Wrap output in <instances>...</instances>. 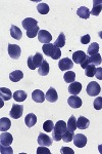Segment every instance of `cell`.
I'll list each match as a JSON object with an SVG mask.
<instances>
[{"label": "cell", "mask_w": 102, "mask_h": 154, "mask_svg": "<svg viewBox=\"0 0 102 154\" xmlns=\"http://www.w3.org/2000/svg\"><path fill=\"white\" fill-rule=\"evenodd\" d=\"M66 131H68V125H66V123L64 122L63 120L57 121L53 128V135H52L53 141H56V142L60 141Z\"/></svg>", "instance_id": "cell-1"}, {"label": "cell", "mask_w": 102, "mask_h": 154, "mask_svg": "<svg viewBox=\"0 0 102 154\" xmlns=\"http://www.w3.org/2000/svg\"><path fill=\"white\" fill-rule=\"evenodd\" d=\"M42 51H43V53L45 56L50 57V58H52L53 60L60 59V56H61L60 48H56L54 44H51V43L43 44V46H42Z\"/></svg>", "instance_id": "cell-2"}, {"label": "cell", "mask_w": 102, "mask_h": 154, "mask_svg": "<svg viewBox=\"0 0 102 154\" xmlns=\"http://www.w3.org/2000/svg\"><path fill=\"white\" fill-rule=\"evenodd\" d=\"M43 61H44L43 54H40V53H37V54H35L34 56L29 57L28 58L29 69H31V70H35V69L39 68V67L41 66V64L43 63Z\"/></svg>", "instance_id": "cell-3"}, {"label": "cell", "mask_w": 102, "mask_h": 154, "mask_svg": "<svg viewBox=\"0 0 102 154\" xmlns=\"http://www.w3.org/2000/svg\"><path fill=\"white\" fill-rule=\"evenodd\" d=\"M7 51H8L9 57L13 60L19 59V57H21V54H22V49L19 45H16V44L9 43L8 46H7Z\"/></svg>", "instance_id": "cell-4"}, {"label": "cell", "mask_w": 102, "mask_h": 154, "mask_svg": "<svg viewBox=\"0 0 102 154\" xmlns=\"http://www.w3.org/2000/svg\"><path fill=\"white\" fill-rule=\"evenodd\" d=\"M23 112H24V106L22 105V104L21 105H19V104H13L10 112H9V115L13 119H19L22 117Z\"/></svg>", "instance_id": "cell-5"}, {"label": "cell", "mask_w": 102, "mask_h": 154, "mask_svg": "<svg viewBox=\"0 0 102 154\" xmlns=\"http://www.w3.org/2000/svg\"><path fill=\"white\" fill-rule=\"evenodd\" d=\"M101 91V88L98 83L95 82V81H92L88 84L87 86V94H88L90 97H95L98 96Z\"/></svg>", "instance_id": "cell-6"}, {"label": "cell", "mask_w": 102, "mask_h": 154, "mask_svg": "<svg viewBox=\"0 0 102 154\" xmlns=\"http://www.w3.org/2000/svg\"><path fill=\"white\" fill-rule=\"evenodd\" d=\"M73 141L76 147L83 148V147H85L87 144V137L85 135H83V134H78V135L74 136Z\"/></svg>", "instance_id": "cell-7"}, {"label": "cell", "mask_w": 102, "mask_h": 154, "mask_svg": "<svg viewBox=\"0 0 102 154\" xmlns=\"http://www.w3.org/2000/svg\"><path fill=\"white\" fill-rule=\"evenodd\" d=\"M37 142H38L39 146H51L52 143H53V139H51L49 136L45 135V134H39L38 139H37Z\"/></svg>", "instance_id": "cell-8"}, {"label": "cell", "mask_w": 102, "mask_h": 154, "mask_svg": "<svg viewBox=\"0 0 102 154\" xmlns=\"http://www.w3.org/2000/svg\"><path fill=\"white\" fill-rule=\"evenodd\" d=\"M38 39L41 43L47 44L52 40V35L46 30H40L38 33Z\"/></svg>", "instance_id": "cell-9"}, {"label": "cell", "mask_w": 102, "mask_h": 154, "mask_svg": "<svg viewBox=\"0 0 102 154\" xmlns=\"http://www.w3.org/2000/svg\"><path fill=\"white\" fill-rule=\"evenodd\" d=\"M58 67H59V69H60L61 71L69 70V69H73L74 62L71 61V59H68V58L61 59L60 61L58 62Z\"/></svg>", "instance_id": "cell-10"}, {"label": "cell", "mask_w": 102, "mask_h": 154, "mask_svg": "<svg viewBox=\"0 0 102 154\" xmlns=\"http://www.w3.org/2000/svg\"><path fill=\"white\" fill-rule=\"evenodd\" d=\"M12 142H13V137H12L11 134L2 131V134L0 135V143H1V145L10 146Z\"/></svg>", "instance_id": "cell-11"}, {"label": "cell", "mask_w": 102, "mask_h": 154, "mask_svg": "<svg viewBox=\"0 0 102 154\" xmlns=\"http://www.w3.org/2000/svg\"><path fill=\"white\" fill-rule=\"evenodd\" d=\"M87 58H88V56H87L86 53H84L83 51H78L73 54V62H74V63H77V64H80V65H81Z\"/></svg>", "instance_id": "cell-12"}, {"label": "cell", "mask_w": 102, "mask_h": 154, "mask_svg": "<svg viewBox=\"0 0 102 154\" xmlns=\"http://www.w3.org/2000/svg\"><path fill=\"white\" fill-rule=\"evenodd\" d=\"M68 105L71 107V108H74V109H78L80 108V107L82 106V104H83V102H82V99L81 98H79L78 96H71L68 98Z\"/></svg>", "instance_id": "cell-13"}, {"label": "cell", "mask_w": 102, "mask_h": 154, "mask_svg": "<svg viewBox=\"0 0 102 154\" xmlns=\"http://www.w3.org/2000/svg\"><path fill=\"white\" fill-rule=\"evenodd\" d=\"M45 98H46V100L48 102H50V103H54V102H56L58 100V95H57V91H55V88H49L45 95Z\"/></svg>", "instance_id": "cell-14"}, {"label": "cell", "mask_w": 102, "mask_h": 154, "mask_svg": "<svg viewBox=\"0 0 102 154\" xmlns=\"http://www.w3.org/2000/svg\"><path fill=\"white\" fill-rule=\"evenodd\" d=\"M37 26H38V22H37V20H35L33 18H27L23 21V27L27 31L33 29Z\"/></svg>", "instance_id": "cell-15"}, {"label": "cell", "mask_w": 102, "mask_h": 154, "mask_svg": "<svg viewBox=\"0 0 102 154\" xmlns=\"http://www.w3.org/2000/svg\"><path fill=\"white\" fill-rule=\"evenodd\" d=\"M32 99H33V101H35L36 103H43L46 98L43 91H40V89H36V91H34L33 94H32Z\"/></svg>", "instance_id": "cell-16"}, {"label": "cell", "mask_w": 102, "mask_h": 154, "mask_svg": "<svg viewBox=\"0 0 102 154\" xmlns=\"http://www.w3.org/2000/svg\"><path fill=\"white\" fill-rule=\"evenodd\" d=\"M102 11V0H93V9L91 11L92 16H99Z\"/></svg>", "instance_id": "cell-17"}, {"label": "cell", "mask_w": 102, "mask_h": 154, "mask_svg": "<svg viewBox=\"0 0 102 154\" xmlns=\"http://www.w3.org/2000/svg\"><path fill=\"white\" fill-rule=\"evenodd\" d=\"M81 91H82V84L80 82H76V81H74V82L71 83L68 85L69 94H71V95H74V96H77L78 94H80Z\"/></svg>", "instance_id": "cell-18"}, {"label": "cell", "mask_w": 102, "mask_h": 154, "mask_svg": "<svg viewBox=\"0 0 102 154\" xmlns=\"http://www.w3.org/2000/svg\"><path fill=\"white\" fill-rule=\"evenodd\" d=\"M89 125H90V121L84 116H80L77 120V128L80 130H86L89 128Z\"/></svg>", "instance_id": "cell-19"}, {"label": "cell", "mask_w": 102, "mask_h": 154, "mask_svg": "<svg viewBox=\"0 0 102 154\" xmlns=\"http://www.w3.org/2000/svg\"><path fill=\"white\" fill-rule=\"evenodd\" d=\"M77 14H78L81 19L87 20V19H89V17H90L91 11H90V9H89L88 7L81 6L80 8H78V11H77Z\"/></svg>", "instance_id": "cell-20"}, {"label": "cell", "mask_w": 102, "mask_h": 154, "mask_svg": "<svg viewBox=\"0 0 102 154\" xmlns=\"http://www.w3.org/2000/svg\"><path fill=\"white\" fill-rule=\"evenodd\" d=\"M25 123L28 128H32L37 123V116L34 113H29L25 118Z\"/></svg>", "instance_id": "cell-21"}, {"label": "cell", "mask_w": 102, "mask_h": 154, "mask_svg": "<svg viewBox=\"0 0 102 154\" xmlns=\"http://www.w3.org/2000/svg\"><path fill=\"white\" fill-rule=\"evenodd\" d=\"M10 35L12 38H14L16 40H21L22 36H23V33H22L21 29H19V27L12 25L10 27Z\"/></svg>", "instance_id": "cell-22"}, {"label": "cell", "mask_w": 102, "mask_h": 154, "mask_svg": "<svg viewBox=\"0 0 102 154\" xmlns=\"http://www.w3.org/2000/svg\"><path fill=\"white\" fill-rule=\"evenodd\" d=\"M23 77H24V73L21 70H16L9 74V79H10L12 82H19L21 79H23Z\"/></svg>", "instance_id": "cell-23"}, {"label": "cell", "mask_w": 102, "mask_h": 154, "mask_svg": "<svg viewBox=\"0 0 102 154\" xmlns=\"http://www.w3.org/2000/svg\"><path fill=\"white\" fill-rule=\"evenodd\" d=\"M11 126V122L8 118L6 117H2L0 119V131H6L10 128Z\"/></svg>", "instance_id": "cell-24"}, {"label": "cell", "mask_w": 102, "mask_h": 154, "mask_svg": "<svg viewBox=\"0 0 102 154\" xmlns=\"http://www.w3.org/2000/svg\"><path fill=\"white\" fill-rule=\"evenodd\" d=\"M0 96H1L2 101H8L11 99V91L9 88H0Z\"/></svg>", "instance_id": "cell-25"}, {"label": "cell", "mask_w": 102, "mask_h": 154, "mask_svg": "<svg viewBox=\"0 0 102 154\" xmlns=\"http://www.w3.org/2000/svg\"><path fill=\"white\" fill-rule=\"evenodd\" d=\"M49 69H50L49 64L47 63L46 61H43V63L41 64V66H40L38 69V73L42 76H46V75H48V73H49Z\"/></svg>", "instance_id": "cell-26"}, {"label": "cell", "mask_w": 102, "mask_h": 154, "mask_svg": "<svg viewBox=\"0 0 102 154\" xmlns=\"http://www.w3.org/2000/svg\"><path fill=\"white\" fill-rule=\"evenodd\" d=\"M89 61H90V64L94 66H99L102 62V58L100 56V54H92V56L89 57Z\"/></svg>", "instance_id": "cell-27"}, {"label": "cell", "mask_w": 102, "mask_h": 154, "mask_svg": "<svg viewBox=\"0 0 102 154\" xmlns=\"http://www.w3.org/2000/svg\"><path fill=\"white\" fill-rule=\"evenodd\" d=\"M27 97H28V95L24 91H16L13 94V99L16 100V102H24L27 99Z\"/></svg>", "instance_id": "cell-28"}, {"label": "cell", "mask_w": 102, "mask_h": 154, "mask_svg": "<svg viewBox=\"0 0 102 154\" xmlns=\"http://www.w3.org/2000/svg\"><path fill=\"white\" fill-rule=\"evenodd\" d=\"M66 125H68V130L69 131H74L78 128H77V118L74 117V115H71V117H69Z\"/></svg>", "instance_id": "cell-29"}, {"label": "cell", "mask_w": 102, "mask_h": 154, "mask_svg": "<svg viewBox=\"0 0 102 154\" xmlns=\"http://www.w3.org/2000/svg\"><path fill=\"white\" fill-rule=\"evenodd\" d=\"M54 45L56 46V48H61L64 46V44H66V36H64L63 33H60L58 35V37H57V39L55 40V42H54Z\"/></svg>", "instance_id": "cell-30"}, {"label": "cell", "mask_w": 102, "mask_h": 154, "mask_svg": "<svg viewBox=\"0 0 102 154\" xmlns=\"http://www.w3.org/2000/svg\"><path fill=\"white\" fill-rule=\"evenodd\" d=\"M63 79L66 83H69V84L73 83V82H74V79H76V73L73 71L66 72V73L63 75Z\"/></svg>", "instance_id": "cell-31"}, {"label": "cell", "mask_w": 102, "mask_h": 154, "mask_svg": "<svg viewBox=\"0 0 102 154\" xmlns=\"http://www.w3.org/2000/svg\"><path fill=\"white\" fill-rule=\"evenodd\" d=\"M37 11H38L39 14H47L49 12V6H48V4L41 2V3H39L38 5H37Z\"/></svg>", "instance_id": "cell-32"}, {"label": "cell", "mask_w": 102, "mask_h": 154, "mask_svg": "<svg viewBox=\"0 0 102 154\" xmlns=\"http://www.w3.org/2000/svg\"><path fill=\"white\" fill-rule=\"evenodd\" d=\"M95 73H96V68H95V66L92 65V64H89L85 68V74L87 77H94Z\"/></svg>", "instance_id": "cell-33"}, {"label": "cell", "mask_w": 102, "mask_h": 154, "mask_svg": "<svg viewBox=\"0 0 102 154\" xmlns=\"http://www.w3.org/2000/svg\"><path fill=\"white\" fill-rule=\"evenodd\" d=\"M98 51H99V44L97 43V42H93L88 48V54H90V56L97 54Z\"/></svg>", "instance_id": "cell-34"}, {"label": "cell", "mask_w": 102, "mask_h": 154, "mask_svg": "<svg viewBox=\"0 0 102 154\" xmlns=\"http://www.w3.org/2000/svg\"><path fill=\"white\" fill-rule=\"evenodd\" d=\"M54 125L53 122H52L51 120H46L45 122L43 123V130L46 131V133H50V131H53L54 128Z\"/></svg>", "instance_id": "cell-35"}, {"label": "cell", "mask_w": 102, "mask_h": 154, "mask_svg": "<svg viewBox=\"0 0 102 154\" xmlns=\"http://www.w3.org/2000/svg\"><path fill=\"white\" fill-rule=\"evenodd\" d=\"M74 131H69L68 130L66 131V134L63 135V140L66 143H69V142H71L73 141V139H74Z\"/></svg>", "instance_id": "cell-36"}, {"label": "cell", "mask_w": 102, "mask_h": 154, "mask_svg": "<svg viewBox=\"0 0 102 154\" xmlns=\"http://www.w3.org/2000/svg\"><path fill=\"white\" fill-rule=\"evenodd\" d=\"M39 27L37 26V27H35V28L33 29H31V30H28L27 31V36L29 37V38H34V37H36L37 36V34L39 33Z\"/></svg>", "instance_id": "cell-37"}, {"label": "cell", "mask_w": 102, "mask_h": 154, "mask_svg": "<svg viewBox=\"0 0 102 154\" xmlns=\"http://www.w3.org/2000/svg\"><path fill=\"white\" fill-rule=\"evenodd\" d=\"M0 152H1V154H12L13 153V150H12V148L10 146L1 145V147H0Z\"/></svg>", "instance_id": "cell-38"}, {"label": "cell", "mask_w": 102, "mask_h": 154, "mask_svg": "<svg viewBox=\"0 0 102 154\" xmlns=\"http://www.w3.org/2000/svg\"><path fill=\"white\" fill-rule=\"evenodd\" d=\"M93 106L96 110H100V109H102V97H97L93 103Z\"/></svg>", "instance_id": "cell-39"}, {"label": "cell", "mask_w": 102, "mask_h": 154, "mask_svg": "<svg viewBox=\"0 0 102 154\" xmlns=\"http://www.w3.org/2000/svg\"><path fill=\"white\" fill-rule=\"evenodd\" d=\"M37 154H51L50 150L46 148V146H40L37 149Z\"/></svg>", "instance_id": "cell-40"}, {"label": "cell", "mask_w": 102, "mask_h": 154, "mask_svg": "<svg viewBox=\"0 0 102 154\" xmlns=\"http://www.w3.org/2000/svg\"><path fill=\"white\" fill-rule=\"evenodd\" d=\"M90 41H91V36L89 35V34H86V35L81 37V43L82 44H88Z\"/></svg>", "instance_id": "cell-41"}, {"label": "cell", "mask_w": 102, "mask_h": 154, "mask_svg": "<svg viewBox=\"0 0 102 154\" xmlns=\"http://www.w3.org/2000/svg\"><path fill=\"white\" fill-rule=\"evenodd\" d=\"M60 153L63 154H74V150L71 148H68V147H63L60 149Z\"/></svg>", "instance_id": "cell-42"}, {"label": "cell", "mask_w": 102, "mask_h": 154, "mask_svg": "<svg viewBox=\"0 0 102 154\" xmlns=\"http://www.w3.org/2000/svg\"><path fill=\"white\" fill-rule=\"evenodd\" d=\"M95 76L98 80H102V68L99 67V68H96V73H95Z\"/></svg>", "instance_id": "cell-43"}, {"label": "cell", "mask_w": 102, "mask_h": 154, "mask_svg": "<svg viewBox=\"0 0 102 154\" xmlns=\"http://www.w3.org/2000/svg\"><path fill=\"white\" fill-rule=\"evenodd\" d=\"M89 64H90V61H89V57H88V58H87V59L85 60V61H84L83 63L81 64V67H82L83 69H85L86 67L89 65Z\"/></svg>", "instance_id": "cell-44"}, {"label": "cell", "mask_w": 102, "mask_h": 154, "mask_svg": "<svg viewBox=\"0 0 102 154\" xmlns=\"http://www.w3.org/2000/svg\"><path fill=\"white\" fill-rule=\"evenodd\" d=\"M98 151H99V153H101V154H102V144H101V145H99V146H98Z\"/></svg>", "instance_id": "cell-45"}, {"label": "cell", "mask_w": 102, "mask_h": 154, "mask_svg": "<svg viewBox=\"0 0 102 154\" xmlns=\"http://www.w3.org/2000/svg\"><path fill=\"white\" fill-rule=\"evenodd\" d=\"M98 36L100 37V38L102 39V31H100V32H99V33H98Z\"/></svg>", "instance_id": "cell-46"}]
</instances>
